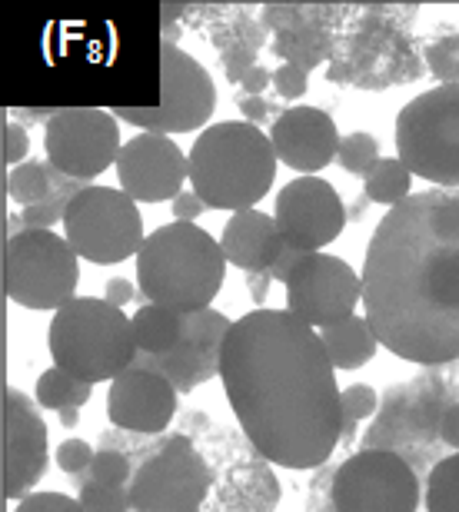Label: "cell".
I'll use <instances>...</instances> for the list:
<instances>
[{"label":"cell","instance_id":"cell-21","mask_svg":"<svg viewBox=\"0 0 459 512\" xmlns=\"http://www.w3.org/2000/svg\"><path fill=\"white\" fill-rule=\"evenodd\" d=\"M134 340L140 356H163L183 343V316L163 306L144 303L134 313Z\"/></svg>","mask_w":459,"mask_h":512},{"label":"cell","instance_id":"cell-20","mask_svg":"<svg viewBox=\"0 0 459 512\" xmlns=\"http://www.w3.org/2000/svg\"><path fill=\"white\" fill-rule=\"evenodd\" d=\"M320 336H323V346H326V353H330L333 366L346 373L366 366L376 356V350H380V340H376L366 316H350V320H343L336 326H326V330H320Z\"/></svg>","mask_w":459,"mask_h":512},{"label":"cell","instance_id":"cell-2","mask_svg":"<svg viewBox=\"0 0 459 512\" xmlns=\"http://www.w3.org/2000/svg\"><path fill=\"white\" fill-rule=\"evenodd\" d=\"M360 280L380 346L420 366L459 360V187L410 193L386 210Z\"/></svg>","mask_w":459,"mask_h":512},{"label":"cell","instance_id":"cell-4","mask_svg":"<svg viewBox=\"0 0 459 512\" xmlns=\"http://www.w3.org/2000/svg\"><path fill=\"white\" fill-rule=\"evenodd\" d=\"M187 157L190 187L207 210H253L277 180L273 140L247 120H223L200 130Z\"/></svg>","mask_w":459,"mask_h":512},{"label":"cell","instance_id":"cell-37","mask_svg":"<svg viewBox=\"0 0 459 512\" xmlns=\"http://www.w3.org/2000/svg\"><path fill=\"white\" fill-rule=\"evenodd\" d=\"M170 207H173V220H180V223H193V220L200 217L203 210H207V203H203V200L197 197V193L190 190V193H180V197L173 200Z\"/></svg>","mask_w":459,"mask_h":512},{"label":"cell","instance_id":"cell-31","mask_svg":"<svg viewBox=\"0 0 459 512\" xmlns=\"http://www.w3.org/2000/svg\"><path fill=\"white\" fill-rule=\"evenodd\" d=\"M130 479V459L120 449H100L90 463V483L100 486H124Z\"/></svg>","mask_w":459,"mask_h":512},{"label":"cell","instance_id":"cell-30","mask_svg":"<svg viewBox=\"0 0 459 512\" xmlns=\"http://www.w3.org/2000/svg\"><path fill=\"white\" fill-rule=\"evenodd\" d=\"M80 509L84 512H130V493L124 486L87 483L80 489Z\"/></svg>","mask_w":459,"mask_h":512},{"label":"cell","instance_id":"cell-10","mask_svg":"<svg viewBox=\"0 0 459 512\" xmlns=\"http://www.w3.org/2000/svg\"><path fill=\"white\" fill-rule=\"evenodd\" d=\"M330 499L336 512H416L420 479L396 449L366 446L336 466Z\"/></svg>","mask_w":459,"mask_h":512},{"label":"cell","instance_id":"cell-6","mask_svg":"<svg viewBox=\"0 0 459 512\" xmlns=\"http://www.w3.org/2000/svg\"><path fill=\"white\" fill-rule=\"evenodd\" d=\"M396 157L433 187H459V84L423 90L400 110Z\"/></svg>","mask_w":459,"mask_h":512},{"label":"cell","instance_id":"cell-1","mask_svg":"<svg viewBox=\"0 0 459 512\" xmlns=\"http://www.w3.org/2000/svg\"><path fill=\"white\" fill-rule=\"evenodd\" d=\"M230 413L253 449L283 469H316L343 439L336 366L323 336L290 310H250L220 356Z\"/></svg>","mask_w":459,"mask_h":512},{"label":"cell","instance_id":"cell-28","mask_svg":"<svg viewBox=\"0 0 459 512\" xmlns=\"http://www.w3.org/2000/svg\"><path fill=\"white\" fill-rule=\"evenodd\" d=\"M77 383L70 373H64L60 366H50V370H44L37 376V403L44 409H54V413H60L64 406H74V396H77Z\"/></svg>","mask_w":459,"mask_h":512},{"label":"cell","instance_id":"cell-27","mask_svg":"<svg viewBox=\"0 0 459 512\" xmlns=\"http://www.w3.org/2000/svg\"><path fill=\"white\" fill-rule=\"evenodd\" d=\"M426 70L440 80V84H459V34H436L423 47Z\"/></svg>","mask_w":459,"mask_h":512},{"label":"cell","instance_id":"cell-40","mask_svg":"<svg viewBox=\"0 0 459 512\" xmlns=\"http://www.w3.org/2000/svg\"><path fill=\"white\" fill-rule=\"evenodd\" d=\"M306 256V250H293V247H287L280 253V260L273 263V270H270V276L273 280H280V283H287L290 280V273L297 270V263Z\"/></svg>","mask_w":459,"mask_h":512},{"label":"cell","instance_id":"cell-14","mask_svg":"<svg viewBox=\"0 0 459 512\" xmlns=\"http://www.w3.org/2000/svg\"><path fill=\"white\" fill-rule=\"evenodd\" d=\"M273 220L293 250L320 253L346 227V207L336 187L323 177H297L277 193Z\"/></svg>","mask_w":459,"mask_h":512},{"label":"cell","instance_id":"cell-35","mask_svg":"<svg viewBox=\"0 0 459 512\" xmlns=\"http://www.w3.org/2000/svg\"><path fill=\"white\" fill-rule=\"evenodd\" d=\"M27 153H30V133L24 130V124L7 117L4 120V163L14 170L27 160Z\"/></svg>","mask_w":459,"mask_h":512},{"label":"cell","instance_id":"cell-42","mask_svg":"<svg viewBox=\"0 0 459 512\" xmlns=\"http://www.w3.org/2000/svg\"><path fill=\"white\" fill-rule=\"evenodd\" d=\"M57 416H60V423H64V429H74L80 423V406H64Z\"/></svg>","mask_w":459,"mask_h":512},{"label":"cell","instance_id":"cell-15","mask_svg":"<svg viewBox=\"0 0 459 512\" xmlns=\"http://www.w3.org/2000/svg\"><path fill=\"white\" fill-rule=\"evenodd\" d=\"M0 476H4V499H24L34 493L40 476L47 473V423L40 416V403L27 393L4 389V433H0Z\"/></svg>","mask_w":459,"mask_h":512},{"label":"cell","instance_id":"cell-8","mask_svg":"<svg viewBox=\"0 0 459 512\" xmlns=\"http://www.w3.org/2000/svg\"><path fill=\"white\" fill-rule=\"evenodd\" d=\"M64 237L80 260L114 266L144 247V217L137 200L117 187H84L64 210Z\"/></svg>","mask_w":459,"mask_h":512},{"label":"cell","instance_id":"cell-25","mask_svg":"<svg viewBox=\"0 0 459 512\" xmlns=\"http://www.w3.org/2000/svg\"><path fill=\"white\" fill-rule=\"evenodd\" d=\"M426 512H459V453L440 459L426 479Z\"/></svg>","mask_w":459,"mask_h":512},{"label":"cell","instance_id":"cell-22","mask_svg":"<svg viewBox=\"0 0 459 512\" xmlns=\"http://www.w3.org/2000/svg\"><path fill=\"white\" fill-rule=\"evenodd\" d=\"M230 330H233V323L220 310H213V306L210 310L183 316V340L197 350L207 376H220V356H223V343H227Z\"/></svg>","mask_w":459,"mask_h":512},{"label":"cell","instance_id":"cell-7","mask_svg":"<svg viewBox=\"0 0 459 512\" xmlns=\"http://www.w3.org/2000/svg\"><path fill=\"white\" fill-rule=\"evenodd\" d=\"M80 256L54 230H20L4 243V293L24 310H60L74 300Z\"/></svg>","mask_w":459,"mask_h":512},{"label":"cell","instance_id":"cell-29","mask_svg":"<svg viewBox=\"0 0 459 512\" xmlns=\"http://www.w3.org/2000/svg\"><path fill=\"white\" fill-rule=\"evenodd\" d=\"M340 406H343V436H350L356 423H363V419H370L376 413V406H380V396H376L373 386L353 383V386L343 389Z\"/></svg>","mask_w":459,"mask_h":512},{"label":"cell","instance_id":"cell-38","mask_svg":"<svg viewBox=\"0 0 459 512\" xmlns=\"http://www.w3.org/2000/svg\"><path fill=\"white\" fill-rule=\"evenodd\" d=\"M440 439L459 453V403L443 409V416H440Z\"/></svg>","mask_w":459,"mask_h":512},{"label":"cell","instance_id":"cell-19","mask_svg":"<svg viewBox=\"0 0 459 512\" xmlns=\"http://www.w3.org/2000/svg\"><path fill=\"white\" fill-rule=\"evenodd\" d=\"M220 247L227 263L247 273H270L273 263L280 260V253L287 250V243L280 237V227L270 213L263 210H240L230 213L227 227H223Z\"/></svg>","mask_w":459,"mask_h":512},{"label":"cell","instance_id":"cell-5","mask_svg":"<svg viewBox=\"0 0 459 512\" xmlns=\"http://www.w3.org/2000/svg\"><path fill=\"white\" fill-rule=\"evenodd\" d=\"M47 350L54 366L80 383H114L140 356L134 323L100 296H74L60 306L47 330Z\"/></svg>","mask_w":459,"mask_h":512},{"label":"cell","instance_id":"cell-34","mask_svg":"<svg viewBox=\"0 0 459 512\" xmlns=\"http://www.w3.org/2000/svg\"><path fill=\"white\" fill-rule=\"evenodd\" d=\"M14 512H84L80 499L64 493H30L14 506Z\"/></svg>","mask_w":459,"mask_h":512},{"label":"cell","instance_id":"cell-17","mask_svg":"<svg viewBox=\"0 0 459 512\" xmlns=\"http://www.w3.org/2000/svg\"><path fill=\"white\" fill-rule=\"evenodd\" d=\"M177 396V386L167 376L134 363L110 383L107 419L117 429H127V433L157 436L177 416Z\"/></svg>","mask_w":459,"mask_h":512},{"label":"cell","instance_id":"cell-32","mask_svg":"<svg viewBox=\"0 0 459 512\" xmlns=\"http://www.w3.org/2000/svg\"><path fill=\"white\" fill-rule=\"evenodd\" d=\"M94 449L84 439H64V443L57 446V466L60 473L67 476H80V473H90V463H94Z\"/></svg>","mask_w":459,"mask_h":512},{"label":"cell","instance_id":"cell-24","mask_svg":"<svg viewBox=\"0 0 459 512\" xmlns=\"http://www.w3.org/2000/svg\"><path fill=\"white\" fill-rule=\"evenodd\" d=\"M50 170L47 163L40 160H24L20 167H14L7 173V193L10 200L20 203V207H40V203H47L54 193H50Z\"/></svg>","mask_w":459,"mask_h":512},{"label":"cell","instance_id":"cell-9","mask_svg":"<svg viewBox=\"0 0 459 512\" xmlns=\"http://www.w3.org/2000/svg\"><path fill=\"white\" fill-rule=\"evenodd\" d=\"M217 110V87L210 70L183 47L163 40L160 47V104L157 107H117V120L147 133H190L210 124Z\"/></svg>","mask_w":459,"mask_h":512},{"label":"cell","instance_id":"cell-23","mask_svg":"<svg viewBox=\"0 0 459 512\" xmlns=\"http://www.w3.org/2000/svg\"><path fill=\"white\" fill-rule=\"evenodd\" d=\"M413 173L406 170L400 157H380V163L370 170V177L363 180V193L370 203H383V207H396L410 197Z\"/></svg>","mask_w":459,"mask_h":512},{"label":"cell","instance_id":"cell-39","mask_svg":"<svg viewBox=\"0 0 459 512\" xmlns=\"http://www.w3.org/2000/svg\"><path fill=\"white\" fill-rule=\"evenodd\" d=\"M273 84V74L267 67H253L247 77L240 80V87H243V97H263V90H267Z\"/></svg>","mask_w":459,"mask_h":512},{"label":"cell","instance_id":"cell-13","mask_svg":"<svg viewBox=\"0 0 459 512\" xmlns=\"http://www.w3.org/2000/svg\"><path fill=\"white\" fill-rule=\"evenodd\" d=\"M287 310L310 323L313 330H326L356 316V303L363 300V280L343 256L306 253L290 273Z\"/></svg>","mask_w":459,"mask_h":512},{"label":"cell","instance_id":"cell-12","mask_svg":"<svg viewBox=\"0 0 459 512\" xmlns=\"http://www.w3.org/2000/svg\"><path fill=\"white\" fill-rule=\"evenodd\" d=\"M47 160L67 180H94L107 167H117L124 150L120 124L110 110L70 107L57 110L44 127Z\"/></svg>","mask_w":459,"mask_h":512},{"label":"cell","instance_id":"cell-18","mask_svg":"<svg viewBox=\"0 0 459 512\" xmlns=\"http://www.w3.org/2000/svg\"><path fill=\"white\" fill-rule=\"evenodd\" d=\"M270 140L277 160L287 163L290 170H300L303 177H316L340 153L336 120L320 107H290L287 114L277 117Z\"/></svg>","mask_w":459,"mask_h":512},{"label":"cell","instance_id":"cell-16","mask_svg":"<svg viewBox=\"0 0 459 512\" xmlns=\"http://www.w3.org/2000/svg\"><path fill=\"white\" fill-rule=\"evenodd\" d=\"M114 170L120 190L137 203H173L183 193V180H190V157L167 133L140 130L124 143Z\"/></svg>","mask_w":459,"mask_h":512},{"label":"cell","instance_id":"cell-26","mask_svg":"<svg viewBox=\"0 0 459 512\" xmlns=\"http://www.w3.org/2000/svg\"><path fill=\"white\" fill-rule=\"evenodd\" d=\"M340 167L353 177H370V170L380 163V143H376L373 133L366 130H356V133H346L340 140V153H336Z\"/></svg>","mask_w":459,"mask_h":512},{"label":"cell","instance_id":"cell-11","mask_svg":"<svg viewBox=\"0 0 459 512\" xmlns=\"http://www.w3.org/2000/svg\"><path fill=\"white\" fill-rule=\"evenodd\" d=\"M210 483V466L197 446L187 436H173L130 479V512H203Z\"/></svg>","mask_w":459,"mask_h":512},{"label":"cell","instance_id":"cell-3","mask_svg":"<svg viewBox=\"0 0 459 512\" xmlns=\"http://www.w3.org/2000/svg\"><path fill=\"white\" fill-rule=\"evenodd\" d=\"M227 280V256L197 223L157 227L137 253V286L144 300L180 316L210 310Z\"/></svg>","mask_w":459,"mask_h":512},{"label":"cell","instance_id":"cell-41","mask_svg":"<svg viewBox=\"0 0 459 512\" xmlns=\"http://www.w3.org/2000/svg\"><path fill=\"white\" fill-rule=\"evenodd\" d=\"M240 114L247 117V124H263L267 120V114H270V107H267V100L263 97H240Z\"/></svg>","mask_w":459,"mask_h":512},{"label":"cell","instance_id":"cell-36","mask_svg":"<svg viewBox=\"0 0 459 512\" xmlns=\"http://www.w3.org/2000/svg\"><path fill=\"white\" fill-rule=\"evenodd\" d=\"M137 290H140L137 283L124 280V276H114V280H107V286H104V300L110 306H117V310H124L130 300H137Z\"/></svg>","mask_w":459,"mask_h":512},{"label":"cell","instance_id":"cell-33","mask_svg":"<svg viewBox=\"0 0 459 512\" xmlns=\"http://www.w3.org/2000/svg\"><path fill=\"white\" fill-rule=\"evenodd\" d=\"M273 87H277V94L283 100H300L306 94V87H310V70L300 67V64H280L273 70Z\"/></svg>","mask_w":459,"mask_h":512}]
</instances>
